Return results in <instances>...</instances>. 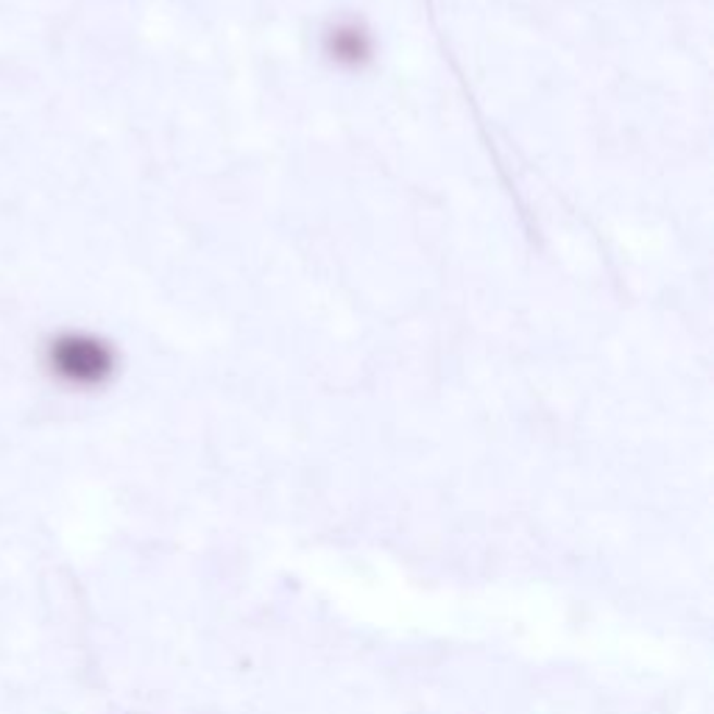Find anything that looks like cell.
<instances>
[{
  "label": "cell",
  "instance_id": "obj_1",
  "mask_svg": "<svg viewBox=\"0 0 714 714\" xmlns=\"http://www.w3.org/2000/svg\"><path fill=\"white\" fill-rule=\"evenodd\" d=\"M59 368L65 374H71L73 380H96L107 372V358L98 347L92 343H65V347H59V358H57Z\"/></svg>",
  "mask_w": 714,
  "mask_h": 714
}]
</instances>
